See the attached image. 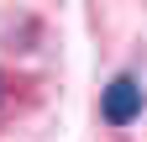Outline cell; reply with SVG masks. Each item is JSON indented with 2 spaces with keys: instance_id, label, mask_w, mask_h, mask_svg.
I'll return each instance as SVG.
<instances>
[{
  "instance_id": "cell-1",
  "label": "cell",
  "mask_w": 147,
  "mask_h": 142,
  "mask_svg": "<svg viewBox=\"0 0 147 142\" xmlns=\"http://www.w3.org/2000/svg\"><path fill=\"white\" fill-rule=\"evenodd\" d=\"M142 105H147V90H142L137 74H116L100 90V116L110 121V126H131V121L142 116Z\"/></svg>"
},
{
  "instance_id": "cell-2",
  "label": "cell",
  "mask_w": 147,
  "mask_h": 142,
  "mask_svg": "<svg viewBox=\"0 0 147 142\" xmlns=\"http://www.w3.org/2000/svg\"><path fill=\"white\" fill-rule=\"evenodd\" d=\"M0 100H5V74H0Z\"/></svg>"
}]
</instances>
